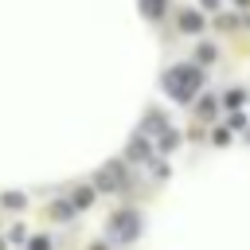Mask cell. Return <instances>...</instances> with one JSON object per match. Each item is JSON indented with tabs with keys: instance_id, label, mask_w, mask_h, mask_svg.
Returning a JSON list of instances; mask_svg holds the SVG:
<instances>
[{
	"instance_id": "3957f363",
	"label": "cell",
	"mask_w": 250,
	"mask_h": 250,
	"mask_svg": "<svg viewBox=\"0 0 250 250\" xmlns=\"http://www.w3.org/2000/svg\"><path fill=\"white\" fill-rule=\"evenodd\" d=\"M180 23H184L188 31H199V27H203V20H199L195 12H184V16H180Z\"/></svg>"
},
{
	"instance_id": "7a4b0ae2",
	"label": "cell",
	"mask_w": 250,
	"mask_h": 250,
	"mask_svg": "<svg viewBox=\"0 0 250 250\" xmlns=\"http://www.w3.org/2000/svg\"><path fill=\"white\" fill-rule=\"evenodd\" d=\"M141 230V219L133 215V211H125V215H117L113 223H109V234H117V238H133Z\"/></svg>"
},
{
	"instance_id": "277c9868",
	"label": "cell",
	"mask_w": 250,
	"mask_h": 250,
	"mask_svg": "<svg viewBox=\"0 0 250 250\" xmlns=\"http://www.w3.org/2000/svg\"><path fill=\"white\" fill-rule=\"evenodd\" d=\"M141 8H145V16H160L164 12V0H141Z\"/></svg>"
},
{
	"instance_id": "6da1fadb",
	"label": "cell",
	"mask_w": 250,
	"mask_h": 250,
	"mask_svg": "<svg viewBox=\"0 0 250 250\" xmlns=\"http://www.w3.org/2000/svg\"><path fill=\"white\" fill-rule=\"evenodd\" d=\"M164 86L172 90L176 102H188V98L195 94V86H199V70H195V66H176V70L164 78Z\"/></svg>"
}]
</instances>
